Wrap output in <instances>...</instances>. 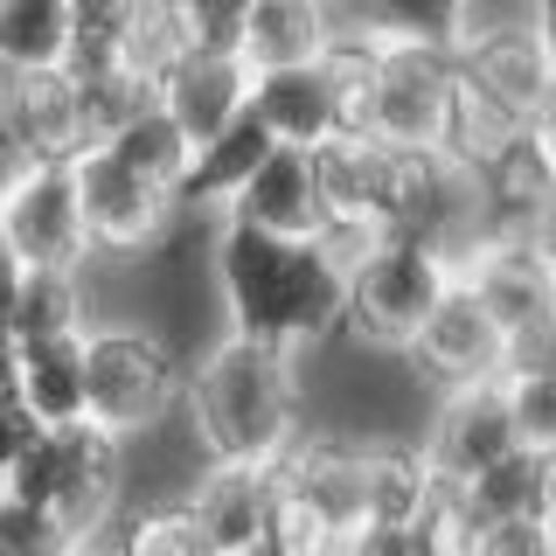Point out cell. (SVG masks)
<instances>
[{"mask_svg":"<svg viewBox=\"0 0 556 556\" xmlns=\"http://www.w3.org/2000/svg\"><path fill=\"white\" fill-rule=\"evenodd\" d=\"M521 230L535 237V251H543V265H549V286H556V188L543 195V208H535V216L521 223Z\"/></svg>","mask_w":556,"mask_h":556,"instance_id":"obj_33","label":"cell"},{"mask_svg":"<svg viewBox=\"0 0 556 556\" xmlns=\"http://www.w3.org/2000/svg\"><path fill=\"white\" fill-rule=\"evenodd\" d=\"M556 369V300L501 327V376H543Z\"/></svg>","mask_w":556,"mask_h":556,"instance_id":"obj_29","label":"cell"},{"mask_svg":"<svg viewBox=\"0 0 556 556\" xmlns=\"http://www.w3.org/2000/svg\"><path fill=\"white\" fill-rule=\"evenodd\" d=\"M14 390H22V334L0 327V404H14Z\"/></svg>","mask_w":556,"mask_h":556,"instance_id":"obj_34","label":"cell"},{"mask_svg":"<svg viewBox=\"0 0 556 556\" xmlns=\"http://www.w3.org/2000/svg\"><path fill=\"white\" fill-rule=\"evenodd\" d=\"M521 126H529V139H535V153H543V161H549V174H556V84H549V98L535 104V112L521 118Z\"/></svg>","mask_w":556,"mask_h":556,"instance_id":"obj_32","label":"cell"},{"mask_svg":"<svg viewBox=\"0 0 556 556\" xmlns=\"http://www.w3.org/2000/svg\"><path fill=\"white\" fill-rule=\"evenodd\" d=\"M223 216L278 230V237H320L327 208H320V181H313V153L306 147H271L265 161L251 167V181L230 195Z\"/></svg>","mask_w":556,"mask_h":556,"instance_id":"obj_16","label":"cell"},{"mask_svg":"<svg viewBox=\"0 0 556 556\" xmlns=\"http://www.w3.org/2000/svg\"><path fill=\"white\" fill-rule=\"evenodd\" d=\"M188 515L202 529V549H271L278 543V473L251 459H208L188 486Z\"/></svg>","mask_w":556,"mask_h":556,"instance_id":"obj_11","label":"cell"},{"mask_svg":"<svg viewBox=\"0 0 556 556\" xmlns=\"http://www.w3.org/2000/svg\"><path fill=\"white\" fill-rule=\"evenodd\" d=\"M334 28H341V0H251L237 28V56L251 70L313 63V56H327Z\"/></svg>","mask_w":556,"mask_h":556,"instance_id":"obj_18","label":"cell"},{"mask_svg":"<svg viewBox=\"0 0 556 556\" xmlns=\"http://www.w3.org/2000/svg\"><path fill=\"white\" fill-rule=\"evenodd\" d=\"M425 459L439 466V473L459 486L473 480L486 459H501L515 439V417H508V390H501V376L486 382H466V390H439V417L425 425Z\"/></svg>","mask_w":556,"mask_h":556,"instance_id":"obj_15","label":"cell"},{"mask_svg":"<svg viewBox=\"0 0 556 556\" xmlns=\"http://www.w3.org/2000/svg\"><path fill=\"white\" fill-rule=\"evenodd\" d=\"M278 139L257 126L251 112H237L230 126H216L208 139H195V153H188V174H181V208H202V216H223L230 195L243 181H251V167L265 161Z\"/></svg>","mask_w":556,"mask_h":556,"instance_id":"obj_19","label":"cell"},{"mask_svg":"<svg viewBox=\"0 0 556 556\" xmlns=\"http://www.w3.org/2000/svg\"><path fill=\"white\" fill-rule=\"evenodd\" d=\"M208 286L223 306V334L306 348L334 341L348 320V265L327 237H278L257 223L216 216L208 230Z\"/></svg>","mask_w":556,"mask_h":556,"instance_id":"obj_1","label":"cell"},{"mask_svg":"<svg viewBox=\"0 0 556 556\" xmlns=\"http://www.w3.org/2000/svg\"><path fill=\"white\" fill-rule=\"evenodd\" d=\"M243 112H251L278 147H306L313 153L327 132H341V77H334V63H327V56L251 70Z\"/></svg>","mask_w":556,"mask_h":556,"instance_id":"obj_13","label":"cell"},{"mask_svg":"<svg viewBox=\"0 0 556 556\" xmlns=\"http://www.w3.org/2000/svg\"><path fill=\"white\" fill-rule=\"evenodd\" d=\"M452 63H459V84L480 91L486 104H501L508 118H529L535 104L549 98V63H543V42L529 28V8L515 22H473L452 35Z\"/></svg>","mask_w":556,"mask_h":556,"instance_id":"obj_10","label":"cell"},{"mask_svg":"<svg viewBox=\"0 0 556 556\" xmlns=\"http://www.w3.org/2000/svg\"><path fill=\"white\" fill-rule=\"evenodd\" d=\"M501 390H508L515 439L556 452V369H543V376H501Z\"/></svg>","mask_w":556,"mask_h":556,"instance_id":"obj_28","label":"cell"},{"mask_svg":"<svg viewBox=\"0 0 556 556\" xmlns=\"http://www.w3.org/2000/svg\"><path fill=\"white\" fill-rule=\"evenodd\" d=\"M70 174H77V208H84L91 257H139L153 243H167V230L181 223V195L147 181L139 167H126L104 139L70 153Z\"/></svg>","mask_w":556,"mask_h":556,"instance_id":"obj_7","label":"cell"},{"mask_svg":"<svg viewBox=\"0 0 556 556\" xmlns=\"http://www.w3.org/2000/svg\"><path fill=\"white\" fill-rule=\"evenodd\" d=\"M529 28H535L543 63H549V77H556V0H529Z\"/></svg>","mask_w":556,"mask_h":556,"instance_id":"obj_35","label":"cell"},{"mask_svg":"<svg viewBox=\"0 0 556 556\" xmlns=\"http://www.w3.org/2000/svg\"><path fill=\"white\" fill-rule=\"evenodd\" d=\"M104 147H112L126 167H139L147 181H161V188H174V195H181V174H188V153H195V139H188V132L161 112V104L147 98V104H132V112L118 118L112 132H104Z\"/></svg>","mask_w":556,"mask_h":556,"instance_id":"obj_22","label":"cell"},{"mask_svg":"<svg viewBox=\"0 0 556 556\" xmlns=\"http://www.w3.org/2000/svg\"><path fill=\"white\" fill-rule=\"evenodd\" d=\"M104 535L126 549H202V529L188 515V501H132L126 494V508L112 515Z\"/></svg>","mask_w":556,"mask_h":556,"instance_id":"obj_24","label":"cell"},{"mask_svg":"<svg viewBox=\"0 0 556 556\" xmlns=\"http://www.w3.org/2000/svg\"><path fill=\"white\" fill-rule=\"evenodd\" d=\"M341 22L376 28V35H425V42H452V28H459V0H348Z\"/></svg>","mask_w":556,"mask_h":556,"instance_id":"obj_26","label":"cell"},{"mask_svg":"<svg viewBox=\"0 0 556 556\" xmlns=\"http://www.w3.org/2000/svg\"><path fill=\"white\" fill-rule=\"evenodd\" d=\"M243 8H251V0H174V14H181L188 42H208V49H237Z\"/></svg>","mask_w":556,"mask_h":556,"instance_id":"obj_30","label":"cell"},{"mask_svg":"<svg viewBox=\"0 0 556 556\" xmlns=\"http://www.w3.org/2000/svg\"><path fill=\"white\" fill-rule=\"evenodd\" d=\"M70 543H77V535L56 521V508L22 501V494H0V556H56Z\"/></svg>","mask_w":556,"mask_h":556,"instance_id":"obj_27","label":"cell"},{"mask_svg":"<svg viewBox=\"0 0 556 556\" xmlns=\"http://www.w3.org/2000/svg\"><path fill=\"white\" fill-rule=\"evenodd\" d=\"M91 320V292H84V271H63V265H28L22 286H14V313L8 327L22 341H42V334H77Z\"/></svg>","mask_w":556,"mask_h":556,"instance_id":"obj_23","label":"cell"},{"mask_svg":"<svg viewBox=\"0 0 556 556\" xmlns=\"http://www.w3.org/2000/svg\"><path fill=\"white\" fill-rule=\"evenodd\" d=\"M181 348L139 320H84V417L118 439H147L181 410Z\"/></svg>","mask_w":556,"mask_h":556,"instance_id":"obj_5","label":"cell"},{"mask_svg":"<svg viewBox=\"0 0 556 556\" xmlns=\"http://www.w3.org/2000/svg\"><path fill=\"white\" fill-rule=\"evenodd\" d=\"M22 257H14V243L0 237V327H8V313H14V286H22Z\"/></svg>","mask_w":556,"mask_h":556,"instance_id":"obj_36","label":"cell"},{"mask_svg":"<svg viewBox=\"0 0 556 556\" xmlns=\"http://www.w3.org/2000/svg\"><path fill=\"white\" fill-rule=\"evenodd\" d=\"M181 410L195 431L202 459H251L278 466L286 445L306 431V390H300V355L271 341L223 334L202 348L181 376Z\"/></svg>","mask_w":556,"mask_h":556,"instance_id":"obj_2","label":"cell"},{"mask_svg":"<svg viewBox=\"0 0 556 556\" xmlns=\"http://www.w3.org/2000/svg\"><path fill=\"white\" fill-rule=\"evenodd\" d=\"M139 0H70V70H104L118 63Z\"/></svg>","mask_w":556,"mask_h":556,"instance_id":"obj_25","label":"cell"},{"mask_svg":"<svg viewBox=\"0 0 556 556\" xmlns=\"http://www.w3.org/2000/svg\"><path fill=\"white\" fill-rule=\"evenodd\" d=\"M0 112L14 118L22 147L35 161H70L77 147H91V126H84V91L77 70H28V77L0 84Z\"/></svg>","mask_w":556,"mask_h":556,"instance_id":"obj_17","label":"cell"},{"mask_svg":"<svg viewBox=\"0 0 556 556\" xmlns=\"http://www.w3.org/2000/svg\"><path fill=\"white\" fill-rule=\"evenodd\" d=\"M8 494L56 508V521L77 543L112 529V515L126 508V439L70 417V425H28L22 445L8 452Z\"/></svg>","mask_w":556,"mask_h":556,"instance_id":"obj_3","label":"cell"},{"mask_svg":"<svg viewBox=\"0 0 556 556\" xmlns=\"http://www.w3.org/2000/svg\"><path fill=\"white\" fill-rule=\"evenodd\" d=\"M404 362L425 390L486 382V376H501V320L459 286V278H445V292L431 300V313L417 320V334L404 341Z\"/></svg>","mask_w":556,"mask_h":556,"instance_id":"obj_9","label":"cell"},{"mask_svg":"<svg viewBox=\"0 0 556 556\" xmlns=\"http://www.w3.org/2000/svg\"><path fill=\"white\" fill-rule=\"evenodd\" d=\"M0 237L14 243L22 265H63V271L91 265V237H84L70 161H28L22 167V181L0 195Z\"/></svg>","mask_w":556,"mask_h":556,"instance_id":"obj_8","label":"cell"},{"mask_svg":"<svg viewBox=\"0 0 556 556\" xmlns=\"http://www.w3.org/2000/svg\"><path fill=\"white\" fill-rule=\"evenodd\" d=\"M355 42H362L355 132L382 139V147H445L452 112H459V63H452V42L376 35V28H355Z\"/></svg>","mask_w":556,"mask_h":556,"instance_id":"obj_4","label":"cell"},{"mask_svg":"<svg viewBox=\"0 0 556 556\" xmlns=\"http://www.w3.org/2000/svg\"><path fill=\"white\" fill-rule=\"evenodd\" d=\"M28 161H35V153L22 147V132H14V118L0 112V195H8V188L22 181V167H28Z\"/></svg>","mask_w":556,"mask_h":556,"instance_id":"obj_31","label":"cell"},{"mask_svg":"<svg viewBox=\"0 0 556 556\" xmlns=\"http://www.w3.org/2000/svg\"><path fill=\"white\" fill-rule=\"evenodd\" d=\"M35 425H70L84 417V327L77 334L22 341V390H14Z\"/></svg>","mask_w":556,"mask_h":556,"instance_id":"obj_20","label":"cell"},{"mask_svg":"<svg viewBox=\"0 0 556 556\" xmlns=\"http://www.w3.org/2000/svg\"><path fill=\"white\" fill-rule=\"evenodd\" d=\"M452 278H459V286L473 292L501 327H515L521 313H535V306L556 300L549 265H543V251H535V237L521 230V223H494V230L466 237L459 257H452Z\"/></svg>","mask_w":556,"mask_h":556,"instance_id":"obj_12","label":"cell"},{"mask_svg":"<svg viewBox=\"0 0 556 556\" xmlns=\"http://www.w3.org/2000/svg\"><path fill=\"white\" fill-rule=\"evenodd\" d=\"M243 91H251V63H243L237 49L188 42L153 70V104H161L188 139H208L216 126H230L243 112Z\"/></svg>","mask_w":556,"mask_h":556,"instance_id":"obj_14","label":"cell"},{"mask_svg":"<svg viewBox=\"0 0 556 556\" xmlns=\"http://www.w3.org/2000/svg\"><path fill=\"white\" fill-rule=\"evenodd\" d=\"M452 257L439 243L410 237V230H369L348 251V320L369 348L404 355V341L417 334V320L431 313V300L445 292Z\"/></svg>","mask_w":556,"mask_h":556,"instance_id":"obj_6","label":"cell"},{"mask_svg":"<svg viewBox=\"0 0 556 556\" xmlns=\"http://www.w3.org/2000/svg\"><path fill=\"white\" fill-rule=\"evenodd\" d=\"M70 63V0H0V77Z\"/></svg>","mask_w":556,"mask_h":556,"instance_id":"obj_21","label":"cell"}]
</instances>
